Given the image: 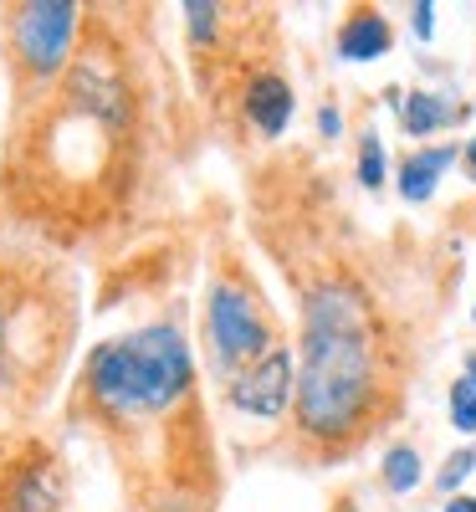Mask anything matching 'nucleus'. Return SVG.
I'll return each mask as SVG.
<instances>
[{"label": "nucleus", "instance_id": "obj_1", "mask_svg": "<svg viewBox=\"0 0 476 512\" xmlns=\"http://www.w3.org/2000/svg\"><path fill=\"white\" fill-rule=\"evenodd\" d=\"M369 323L349 292H318L308 308V354L297 379V415L313 436H343L374 390Z\"/></svg>", "mask_w": 476, "mask_h": 512}, {"label": "nucleus", "instance_id": "obj_2", "mask_svg": "<svg viewBox=\"0 0 476 512\" xmlns=\"http://www.w3.org/2000/svg\"><path fill=\"white\" fill-rule=\"evenodd\" d=\"M190 354L169 328H144L93 354V395L108 410H164L185 395Z\"/></svg>", "mask_w": 476, "mask_h": 512}, {"label": "nucleus", "instance_id": "obj_3", "mask_svg": "<svg viewBox=\"0 0 476 512\" xmlns=\"http://www.w3.org/2000/svg\"><path fill=\"white\" fill-rule=\"evenodd\" d=\"M72 31H77V6L72 0H36L16 16V52L31 72L52 77L67 62L72 47Z\"/></svg>", "mask_w": 476, "mask_h": 512}, {"label": "nucleus", "instance_id": "obj_4", "mask_svg": "<svg viewBox=\"0 0 476 512\" xmlns=\"http://www.w3.org/2000/svg\"><path fill=\"white\" fill-rule=\"evenodd\" d=\"M210 333H215V344H221L226 359L262 354V349H267L262 318H256V308L246 303L241 292H231V287H221V292L210 297Z\"/></svg>", "mask_w": 476, "mask_h": 512}, {"label": "nucleus", "instance_id": "obj_5", "mask_svg": "<svg viewBox=\"0 0 476 512\" xmlns=\"http://www.w3.org/2000/svg\"><path fill=\"white\" fill-rule=\"evenodd\" d=\"M287 395H292V354H282V349H272V354H262V364H256L236 390H231V400L241 405V410H251V415H282L287 410Z\"/></svg>", "mask_w": 476, "mask_h": 512}, {"label": "nucleus", "instance_id": "obj_6", "mask_svg": "<svg viewBox=\"0 0 476 512\" xmlns=\"http://www.w3.org/2000/svg\"><path fill=\"white\" fill-rule=\"evenodd\" d=\"M246 113L256 118V128H262V134H282L287 128V118H292V88L282 77H256L251 82V93H246Z\"/></svg>", "mask_w": 476, "mask_h": 512}, {"label": "nucleus", "instance_id": "obj_7", "mask_svg": "<svg viewBox=\"0 0 476 512\" xmlns=\"http://www.w3.org/2000/svg\"><path fill=\"white\" fill-rule=\"evenodd\" d=\"M451 159H456V149H420V154H410L405 169H400V195L405 200H430V190H436V180L451 169Z\"/></svg>", "mask_w": 476, "mask_h": 512}, {"label": "nucleus", "instance_id": "obj_8", "mask_svg": "<svg viewBox=\"0 0 476 512\" xmlns=\"http://www.w3.org/2000/svg\"><path fill=\"white\" fill-rule=\"evenodd\" d=\"M384 52H389L384 16H354L349 26H343V36H338V57H349V62H374Z\"/></svg>", "mask_w": 476, "mask_h": 512}, {"label": "nucleus", "instance_id": "obj_9", "mask_svg": "<svg viewBox=\"0 0 476 512\" xmlns=\"http://www.w3.org/2000/svg\"><path fill=\"white\" fill-rule=\"evenodd\" d=\"M451 123V108L436 98V93H410L405 98V128L415 139H425V134H436V128H446Z\"/></svg>", "mask_w": 476, "mask_h": 512}, {"label": "nucleus", "instance_id": "obj_10", "mask_svg": "<svg viewBox=\"0 0 476 512\" xmlns=\"http://www.w3.org/2000/svg\"><path fill=\"white\" fill-rule=\"evenodd\" d=\"M384 482H389V492H410L420 482V456L410 446H395L384 456Z\"/></svg>", "mask_w": 476, "mask_h": 512}, {"label": "nucleus", "instance_id": "obj_11", "mask_svg": "<svg viewBox=\"0 0 476 512\" xmlns=\"http://www.w3.org/2000/svg\"><path fill=\"white\" fill-rule=\"evenodd\" d=\"M451 420H456V431H476V379L466 374V379H456L451 384Z\"/></svg>", "mask_w": 476, "mask_h": 512}, {"label": "nucleus", "instance_id": "obj_12", "mask_svg": "<svg viewBox=\"0 0 476 512\" xmlns=\"http://www.w3.org/2000/svg\"><path fill=\"white\" fill-rule=\"evenodd\" d=\"M16 512H57V507H52V487L41 482V477H31V482L21 487V497H16Z\"/></svg>", "mask_w": 476, "mask_h": 512}, {"label": "nucleus", "instance_id": "obj_13", "mask_svg": "<svg viewBox=\"0 0 476 512\" xmlns=\"http://www.w3.org/2000/svg\"><path fill=\"white\" fill-rule=\"evenodd\" d=\"M359 180L369 190L384 180V149H379V139H364V149H359Z\"/></svg>", "mask_w": 476, "mask_h": 512}, {"label": "nucleus", "instance_id": "obj_14", "mask_svg": "<svg viewBox=\"0 0 476 512\" xmlns=\"http://www.w3.org/2000/svg\"><path fill=\"white\" fill-rule=\"evenodd\" d=\"M185 16H190V36H195V41H210V31H215V6H200V0H190Z\"/></svg>", "mask_w": 476, "mask_h": 512}, {"label": "nucleus", "instance_id": "obj_15", "mask_svg": "<svg viewBox=\"0 0 476 512\" xmlns=\"http://www.w3.org/2000/svg\"><path fill=\"white\" fill-rule=\"evenodd\" d=\"M471 466H476V451H461V456H451V461H446V472H441V487L451 492V487H456V482L471 472Z\"/></svg>", "mask_w": 476, "mask_h": 512}, {"label": "nucleus", "instance_id": "obj_16", "mask_svg": "<svg viewBox=\"0 0 476 512\" xmlns=\"http://www.w3.org/2000/svg\"><path fill=\"white\" fill-rule=\"evenodd\" d=\"M410 16H415V31H420V36H430V26H436V21H430V16H436V6H425V0H420V6H415Z\"/></svg>", "mask_w": 476, "mask_h": 512}, {"label": "nucleus", "instance_id": "obj_17", "mask_svg": "<svg viewBox=\"0 0 476 512\" xmlns=\"http://www.w3.org/2000/svg\"><path fill=\"white\" fill-rule=\"evenodd\" d=\"M318 128H323V134H338V113L323 108V113H318Z\"/></svg>", "mask_w": 476, "mask_h": 512}, {"label": "nucleus", "instance_id": "obj_18", "mask_svg": "<svg viewBox=\"0 0 476 512\" xmlns=\"http://www.w3.org/2000/svg\"><path fill=\"white\" fill-rule=\"evenodd\" d=\"M446 512H476V502H471V497H456V502H451Z\"/></svg>", "mask_w": 476, "mask_h": 512}, {"label": "nucleus", "instance_id": "obj_19", "mask_svg": "<svg viewBox=\"0 0 476 512\" xmlns=\"http://www.w3.org/2000/svg\"><path fill=\"white\" fill-rule=\"evenodd\" d=\"M466 159H471V169H476V139H471V149H466Z\"/></svg>", "mask_w": 476, "mask_h": 512}, {"label": "nucleus", "instance_id": "obj_20", "mask_svg": "<svg viewBox=\"0 0 476 512\" xmlns=\"http://www.w3.org/2000/svg\"><path fill=\"white\" fill-rule=\"evenodd\" d=\"M466 374H471V379H476V359H471V369H466Z\"/></svg>", "mask_w": 476, "mask_h": 512}]
</instances>
